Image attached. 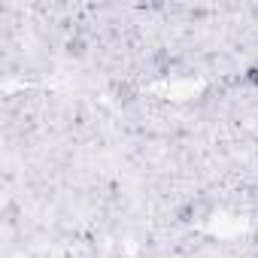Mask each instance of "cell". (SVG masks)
<instances>
[{
    "label": "cell",
    "instance_id": "6da1fadb",
    "mask_svg": "<svg viewBox=\"0 0 258 258\" xmlns=\"http://www.w3.org/2000/svg\"><path fill=\"white\" fill-rule=\"evenodd\" d=\"M243 82L246 85H258V64H252V67L243 70Z\"/></svg>",
    "mask_w": 258,
    "mask_h": 258
}]
</instances>
